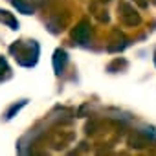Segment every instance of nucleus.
<instances>
[{
	"instance_id": "nucleus-1",
	"label": "nucleus",
	"mask_w": 156,
	"mask_h": 156,
	"mask_svg": "<svg viewBox=\"0 0 156 156\" xmlns=\"http://www.w3.org/2000/svg\"><path fill=\"white\" fill-rule=\"evenodd\" d=\"M9 51L15 55L17 62L20 66H35L37 61H39V53H41V48L35 41H19L15 44L9 46Z\"/></svg>"
},
{
	"instance_id": "nucleus-3",
	"label": "nucleus",
	"mask_w": 156,
	"mask_h": 156,
	"mask_svg": "<svg viewBox=\"0 0 156 156\" xmlns=\"http://www.w3.org/2000/svg\"><path fill=\"white\" fill-rule=\"evenodd\" d=\"M72 37H73V41H77L79 44H87L88 39H90V26H88V22L81 20L72 30Z\"/></svg>"
},
{
	"instance_id": "nucleus-2",
	"label": "nucleus",
	"mask_w": 156,
	"mask_h": 156,
	"mask_svg": "<svg viewBox=\"0 0 156 156\" xmlns=\"http://www.w3.org/2000/svg\"><path fill=\"white\" fill-rule=\"evenodd\" d=\"M118 11H119V19H121L125 24H129V26L140 24V15H138V11H136L130 4H127V2H119Z\"/></svg>"
},
{
	"instance_id": "nucleus-10",
	"label": "nucleus",
	"mask_w": 156,
	"mask_h": 156,
	"mask_svg": "<svg viewBox=\"0 0 156 156\" xmlns=\"http://www.w3.org/2000/svg\"><path fill=\"white\" fill-rule=\"evenodd\" d=\"M154 66H156V51H154Z\"/></svg>"
},
{
	"instance_id": "nucleus-9",
	"label": "nucleus",
	"mask_w": 156,
	"mask_h": 156,
	"mask_svg": "<svg viewBox=\"0 0 156 156\" xmlns=\"http://www.w3.org/2000/svg\"><path fill=\"white\" fill-rule=\"evenodd\" d=\"M11 77V70H9V64L4 57H0V83L2 81H8Z\"/></svg>"
},
{
	"instance_id": "nucleus-5",
	"label": "nucleus",
	"mask_w": 156,
	"mask_h": 156,
	"mask_svg": "<svg viewBox=\"0 0 156 156\" xmlns=\"http://www.w3.org/2000/svg\"><path fill=\"white\" fill-rule=\"evenodd\" d=\"M11 4L24 15H31L35 11V6H33V0H11Z\"/></svg>"
},
{
	"instance_id": "nucleus-8",
	"label": "nucleus",
	"mask_w": 156,
	"mask_h": 156,
	"mask_svg": "<svg viewBox=\"0 0 156 156\" xmlns=\"http://www.w3.org/2000/svg\"><path fill=\"white\" fill-rule=\"evenodd\" d=\"M28 105V99H22V101H19V103H15V105H11L8 110H6V114H4V119L6 121H9V119H13L19 112H20V108H24Z\"/></svg>"
},
{
	"instance_id": "nucleus-7",
	"label": "nucleus",
	"mask_w": 156,
	"mask_h": 156,
	"mask_svg": "<svg viewBox=\"0 0 156 156\" xmlns=\"http://www.w3.org/2000/svg\"><path fill=\"white\" fill-rule=\"evenodd\" d=\"M149 143V140H147V136L140 130V132H134L130 138H129V145L130 147H136V149H141V147H145Z\"/></svg>"
},
{
	"instance_id": "nucleus-6",
	"label": "nucleus",
	"mask_w": 156,
	"mask_h": 156,
	"mask_svg": "<svg viewBox=\"0 0 156 156\" xmlns=\"http://www.w3.org/2000/svg\"><path fill=\"white\" fill-rule=\"evenodd\" d=\"M0 22L6 24L9 30H19V22H17V19L13 17V13H9V11L0 9Z\"/></svg>"
},
{
	"instance_id": "nucleus-4",
	"label": "nucleus",
	"mask_w": 156,
	"mask_h": 156,
	"mask_svg": "<svg viewBox=\"0 0 156 156\" xmlns=\"http://www.w3.org/2000/svg\"><path fill=\"white\" fill-rule=\"evenodd\" d=\"M51 62H53V72H55L57 75H61V73L64 72L66 64H68V53H66V50L57 48V50L53 51V59H51Z\"/></svg>"
}]
</instances>
